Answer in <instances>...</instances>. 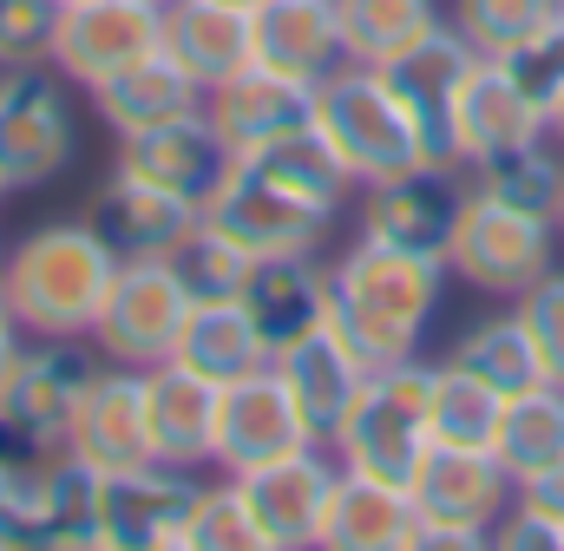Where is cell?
<instances>
[{"instance_id":"1","label":"cell","mask_w":564,"mask_h":551,"mask_svg":"<svg viewBox=\"0 0 564 551\" xmlns=\"http://www.w3.org/2000/svg\"><path fill=\"white\" fill-rule=\"evenodd\" d=\"M440 295H446V257H414V250L355 237L328 263V328L368 368H394L421 355Z\"/></svg>"},{"instance_id":"2","label":"cell","mask_w":564,"mask_h":551,"mask_svg":"<svg viewBox=\"0 0 564 551\" xmlns=\"http://www.w3.org/2000/svg\"><path fill=\"white\" fill-rule=\"evenodd\" d=\"M119 276V250L86 224H33L0 257V295L26 322V335H93L106 289Z\"/></svg>"},{"instance_id":"3","label":"cell","mask_w":564,"mask_h":551,"mask_svg":"<svg viewBox=\"0 0 564 551\" xmlns=\"http://www.w3.org/2000/svg\"><path fill=\"white\" fill-rule=\"evenodd\" d=\"M315 132L328 138V151L341 158V171L361 184L375 177H394V171H414L426 164V144L414 112L394 99V86L381 79V66H335L322 86H315Z\"/></svg>"},{"instance_id":"4","label":"cell","mask_w":564,"mask_h":551,"mask_svg":"<svg viewBox=\"0 0 564 551\" xmlns=\"http://www.w3.org/2000/svg\"><path fill=\"white\" fill-rule=\"evenodd\" d=\"M426 375L433 361H394V368H368L355 408L341 420V433L328 440L335 466L341 473H368V479H388V486H414L426 446Z\"/></svg>"},{"instance_id":"5","label":"cell","mask_w":564,"mask_h":551,"mask_svg":"<svg viewBox=\"0 0 564 551\" xmlns=\"http://www.w3.org/2000/svg\"><path fill=\"white\" fill-rule=\"evenodd\" d=\"M552 270H558V224L466 184V204L446 237V276H459L466 289H479L492 302H519Z\"/></svg>"},{"instance_id":"6","label":"cell","mask_w":564,"mask_h":551,"mask_svg":"<svg viewBox=\"0 0 564 551\" xmlns=\"http://www.w3.org/2000/svg\"><path fill=\"white\" fill-rule=\"evenodd\" d=\"M512 473L492 446H426L421 473L408 486L414 499V551H479L492 545V526L512 506Z\"/></svg>"},{"instance_id":"7","label":"cell","mask_w":564,"mask_h":551,"mask_svg":"<svg viewBox=\"0 0 564 551\" xmlns=\"http://www.w3.org/2000/svg\"><path fill=\"white\" fill-rule=\"evenodd\" d=\"M191 309H197V295L177 270V257H119L106 309L93 322V348L126 368H158V361H171Z\"/></svg>"},{"instance_id":"8","label":"cell","mask_w":564,"mask_h":551,"mask_svg":"<svg viewBox=\"0 0 564 551\" xmlns=\"http://www.w3.org/2000/svg\"><path fill=\"white\" fill-rule=\"evenodd\" d=\"M79 158V119L53 66H0V177L40 191Z\"/></svg>"},{"instance_id":"9","label":"cell","mask_w":564,"mask_h":551,"mask_svg":"<svg viewBox=\"0 0 564 551\" xmlns=\"http://www.w3.org/2000/svg\"><path fill=\"white\" fill-rule=\"evenodd\" d=\"M99 368H106V355L93 348V335H33L0 388V420H13L26 440L59 453Z\"/></svg>"},{"instance_id":"10","label":"cell","mask_w":564,"mask_h":551,"mask_svg":"<svg viewBox=\"0 0 564 551\" xmlns=\"http://www.w3.org/2000/svg\"><path fill=\"white\" fill-rule=\"evenodd\" d=\"M479 66V53H473V40L440 13L433 26H426L414 46H401L388 66H381V79L394 86V99L414 112V126H421V144H426V164H453L459 171V158H453V99H459V86H466V73Z\"/></svg>"},{"instance_id":"11","label":"cell","mask_w":564,"mask_h":551,"mask_svg":"<svg viewBox=\"0 0 564 551\" xmlns=\"http://www.w3.org/2000/svg\"><path fill=\"white\" fill-rule=\"evenodd\" d=\"M164 40V7L151 0H66L59 7V33H53V73L79 93H93L106 73L132 66Z\"/></svg>"},{"instance_id":"12","label":"cell","mask_w":564,"mask_h":551,"mask_svg":"<svg viewBox=\"0 0 564 551\" xmlns=\"http://www.w3.org/2000/svg\"><path fill=\"white\" fill-rule=\"evenodd\" d=\"M204 224L224 230L230 244H243L250 257H276V250H315L335 217H322L315 204L289 197V191L270 184L250 158H230V171H224L217 191L204 197Z\"/></svg>"},{"instance_id":"13","label":"cell","mask_w":564,"mask_h":551,"mask_svg":"<svg viewBox=\"0 0 564 551\" xmlns=\"http://www.w3.org/2000/svg\"><path fill=\"white\" fill-rule=\"evenodd\" d=\"M459 204H466V184L453 164H414V171L375 177L361 184V237L414 257H446Z\"/></svg>"},{"instance_id":"14","label":"cell","mask_w":564,"mask_h":551,"mask_svg":"<svg viewBox=\"0 0 564 551\" xmlns=\"http://www.w3.org/2000/svg\"><path fill=\"white\" fill-rule=\"evenodd\" d=\"M335 453L328 446H295L270 466H250V473H230L243 486V506L257 519V539L263 551H308L322 532V506H328V486H335Z\"/></svg>"},{"instance_id":"15","label":"cell","mask_w":564,"mask_h":551,"mask_svg":"<svg viewBox=\"0 0 564 551\" xmlns=\"http://www.w3.org/2000/svg\"><path fill=\"white\" fill-rule=\"evenodd\" d=\"M295 446H322L308 440L302 413L289 401L276 368H257L230 388H217V440H210V466L217 473H250V466H270Z\"/></svg>"},{"instance_id":"16","label":"cell","mask_w":564,"mask_h":551,"mask_svg":"<svg viewBox=\"0 0 564 551\" xmlns=\"http://www.w3.org/2000/svg\"><path fill=\"white\" fill-rule=\"evenodd\" d=\"M197 486H204V473L171 466V460L106 473V512H99L106 519V551H177Z\"/></svg>"},{"instance_id":"17","label":"cell","mask_w":564,"mask_h":551,"mask_svg":"<svg viewBox=\"0 0 564 551\" xmlns=\"http://www.w3.org/2000/svg\"><path fill=\"white\" fill-rule=\"evenodd\" d=\"M250 328L263 335L270 361L282 348L308 342L315 328H328V263L315 250H276V257H257L243 289H237Z\"/></svg>"},{"instance_id":"18","label":"cell","mask_w":564,"mask_h":551,"mask_svg":"<svg viewBox=\"0 0 564 551\" xmlns=\"http://www.w3.org/2000/svg\"><path fill=\"white\" fill-rule=\"evenodd\" d=\"M86 224H93L119 257H177V250L197 237L204 204L171 197V191H158V184H144V177H132V171L112 164V177L99 184Z\"/></svg>"},{"instance_id":"19","label":"cell","mask_w":564,"mask_h":551,"mask_svg":"<svg viewBox=\"0 0 564 551\" xmlns=\"http://www.w3.org/2000/svg\"><path fill=\"white\" fill-rule=\"evenodd\" d=\"M112 164L132 171V177H144V184H158V191H171V197L204 204V197L217 191V177L230 171V144L217 138V126H210L204 112H184V119L126 132Z\"/></svg>"},{"instance_id":"20","label":"cell","mask_w":564,"mask_h":551,"mask_svg":"<svg viewBox=\"0 0 564 551\" xmlns=\"http://www.w3.org/2000/svg\"><path fill=\"white\" fill-rule=\"evenodd\" d=\"M204 119L217 126V138H224L230 158H237V151H257V144H270V138H282V132L315 126V86H302V79L270 73V66L250 60L243 73H230L224 86L204 93Z\"/></svg>"},{"instance_id":"21","label":"cell","mask_w":564,"mask_h":551,"mask_svg":"<svg viewBox=\"0 0 564 551\" xmlns=\"http://www.w3.org/2000/svg\"><path fill=\"white\" fill-rule=\"evenodd\" d=\"M66 453H79L99 473H126L151 460V420H144V368L106 361L99 381L86 388V401L73 413Z\"/></svg>"},{"instance_id":"22","label":"cell","mask_w":564,"mask_h":551,"mask_svg":"<svg viewBox=\"0 0 564 551\" xmlns=\"http://www.w3.org/2000/svg\"><path fill=\"white\" fill-rule=\"evenodd\" d=\"M525 138H545V112L519 93V79L499 60H479L466 73L459 99H453V158H459V171H473V164H486V158H499V151H512Z\"/></svg>"},{"instance_id":"23","label":"cell","mask_w":564,"mask_h":551,"mask_svg":"<svg viewBox=\"0 0 564 551\" xmlns=\"http://www.w3.org/2000/svg\"><path fill=\"white\" fill-rule=\"evenodd\" d=\"M270 368L282 375V388H289V401H295V413H302L308 440H322V446L341 433V420H348L361 381H368V361H361L335 328H315L308 342L282 348Z\"/></svg>"},{"instance_id":"24","label":"cell","mask_w":564,"mask_h":551,"mask_svg":"<svg viewBox=\"0 0 564 551\" xmlns=\"http://www.w3.org/2000/svg\"><path fill=\"white\" fill-rule=\"evenodd\" d=\"M250 46H257V66L289 73L302 86H322L335 66H348L335 0H257L250 7Z\"/></svg>"},{"instance_id":"25","label":"cell","mask_w":564,"mask_h":551,"mask_svg":"<svg viewBox=\"0 0 564 551\" xmlns=\"http://www.w3.org/2000/svg\"><path fill=\"white\" fill-rule=\"evenodd\" d=\"M93 112L112 138H126L144 132V126H164V119H184V112H204V86L164 46H151L132 66H119L93 86Z\"/></svg>"},{"instance_id":"26","label":"cell","mask_w":564,"mask_h":551,"mask_svg":"<svg viewBox=\"0 0 564 551\" xmlns=\"http://www.w3.org/2000/svg\"><path fill=\"white\" fill-rule=\"evenodd\" d=\"M315 545L322 551H414V499H408V486H388V479H368V473H335Z\"/></svg>"},{"instance_id":"27","label":"cell","mask_w":564,"mask_h":551,"mask_svg":"<svg viewBox=\"0 0 564 551\" xmlns=\"http://www.w3.org/2000/svg\"><path fill=\"white\" fill-rule=\"evenodd\" d=\"M144 420H151V460L171 466H210V440H217V388L177 361L144 368Z\"/></svg>"},{"instance_id":"28","label":"cell","mask_w":564,"mask_h":551,"mask_svg":"<svg viewBox=\"0 0 564 551\" xmlns=\"http://www.w3.org/2000/svg\"><path fill=\"white\" fill-rule=\"evenodd\" d=\"M158 46H164L204 93L224 86L230 73H243V66L257 60V46H250V13H243V7H224V0H171Z\"/></svg>"},{"instance_id":"29","label":"cell","mask_w":564,"mask_h":551,"mask_svg":"<svg viewBox=\"0 0 564 551\" xmlns=\"http://www.w3.org/2000/svg\"><path fill=\"white\" fill-rule=\"evenodd\" d=\"M171 361L191 368V375H204L210 388H230V381L270 368V348H263V335L250 328L243 302H237V295H217V302H197V309H191V322H184Z\"/></svg>"},{"instance_id":"30","label":"cell","mask_w":564,"mask_h":551,"mask_svg":"<svg viewBox=\"0 0 564 551\" xmlns=\"http://www.w3.org/2000/svg\"><path fill=\"white\" fill-rule=\"evenodd\" d=\"M446 361H459L466 375H479L492 395H525V388H545V355H539V342H532V328H525V315L506 302V309H492V315H479L453 348H446Z\"/></svg>"},{"instance_id":"31","label":"cell","mask_w":564,"mask_h":551,"mask_svg":"<svg viewBox=\"0 0 564 551\" xmlns=\"http://www.w3.org/2000/svg\"><path fill=\"white\" fill-rule=\"evenodd\" d=\"M237 158H250L270 184H282V191L302 197V204H315L322 217H335V210L355 197V177L341 171V158L328 151V138L315 132V126L282 132V138H270V144H257V151H237Z\"/></svg>"},{"instance_id":"32","label":"cell","mask_w":564,"mask_h":551,"mask_svg":"<svg viewBox=\"0 0 564 551\" xmlns=\"http://www.w3.org/2000/svg\"><path fill=\"white\" fill-rule=\"evenodd\" d=\"M99 512H106V473L59 446L46 460V551L106 545V519Z\"/></svg>"},{"instance_id":"33","label":"cell","mask_w":564,"mask_h":551,"mask_svg":"<svg viewBox=\"0 0 564 551\" xmlns=\"http://www.w3.org/2000/svg\"><path fill=\"white\" fill-rule=\"evenodd\" d=\"M499 413H506V395H492L459 361H433V375H426V433H433V446H492Z\"/></svg>"},{"instance_id":"34","label":"cell","mask_w":564,"mask_h":551,"mask_svg":"<svg viewBox=\"0 0 564 551\" xmlns=\"http://www.w3.org/2000/svg\"><path fill=\"white\" fill-rule=\"evenodd\" d=\"M466 184H473V191H486V197H499V204H519V210L552 217V210H558V191H564V144L552 132L525 138V144H512V151H499V158L473 164V171H466Z\"/></svg>"},{"instance_id":"35","label":"cell","mask_w":564,"mask_h":551,"mask_svg":"<svg viewBox=\"0 0 564 551\" xmlns=\"http://www.w3.org/2000/svg\"><path fill=\"white\" fill-rule=\"evenodd\" d=\"M492 453H499V466L512 473V486H519L525 473H539V466L564 460V388L558 381L525 388V395L506 401L499 433H492Z\"/></svg>"},{"instance_id":"36","label":"cell","mask_w":564,"mask_h":551,"mask_svg":"<svg viewBox=\"0 0 564 551\" xmlns=\"http://www.w3.org/2000/svg\"><path fill=\"white\" fill-rule=\"evenodd\" d=\"M335 20L355 66H388L440 20V0H335Z\"/></svg>"},{"instance_id":"37","label":"cell","mask_w":564,"mask_h":551,"mask_svg":"<svg viewBox=\"0 0 564 551\" xmlns=\"http://www.w3.org/2000/svg\"><path fill=\"white\" fill-rule=\"evenodd\" d=\"M446 20L473 40L479 60H506L519 40H532L545 20H558V0H453Z\"/></svg>"},{"instance_id":"38","label":"cell","mask_w":564,"mask_h":551,"mask_svg":"<svg viewBox=\"0 0 564 551\" xmlns=\"http://www.w3.org/2000/svg\"><path fill=\"white\" fill-rule=\"evenodd\" d=\"M177 551H263V539H257V519H250V506H243V486H237L230 473L197 486Z\"/></svg>"},{"instance_id":"39","label":"cell","mask_w":564,"mask_h":551,"mask_svg":"<svg viewBox=\"0 0 564 551\" xmlns=\"http://www.w3.org/2000/svg\"><path fill=\"white\" fill-rule=\"evenodd\" d=\"M46 460H0V545H46Z\"/></svg>"},{"instance_id":"40","label":"cell","mask_w":564,"mask_h":551,"mask_svg":"<svg viewBox=\"0 0 564 551\" xmlns=\"http://www.w3.org/2000/svg\"><path fill=\"white\" fill-rule=\"evenodd\" d=\"M250 250L243 244H230L224 230H210V224H197V237L177 250V270L191 282V295L197 302H217V295H237L243 289V276H250Z\"/></svg>"},{"instance_id":"41","label":"cell","mask_w":564,"mask_h":551,"mask_svg":"<svg viewBox=\"0 0 564 551\" xmlns=\"http://www.w3.org/2000/svg\"><path fill=\"white\" fill-rule=\"evenodd\" d=\"M499 66L519 79V93H525L539 112H552V106L564 99V13L558 20H545L532 40H519Z\"/></svg>"},{"instance_id":"42","label":"cell","mask_w":564,"mask_h":551,"mask_svg":"<svg viewBox=\"0 0 564 551\" xmlns=\"http://www.w3.org/2000/svg\"><path fill=\"white\" fill-rule=\"evenodd\" d=\"M59 33V0H0V66H46Z\"/></svg>"},{"instance_id":"43","label":"cell","mask_w":564,"mask_h":551,"mask_svg":"<svg viewBox=\"0 0 564 551\" xmlns=\"http://www.w3.org/2000/svg\"><path fill=\"white\" fill-rule=\"evenodd\" d=\"M512 309L525 315V328H532V342H539V355H545V381L564 388V270L539 276Z\"/></svg>"},{"instance_id":"44","label":"cell","mask_w":564,"mask_h":551,"mask_svg":"<svg viewBox=\"0 0 564 551\" xmlns=\"http://www.w3.org/2000/svg\"><path fill=\"white\" fill-rule=\"evenodd\" d=\"M492 545L506 551H564V526H552L545 512H532V506H506V519L492 526Z\"/></svg>"},{"instance_id":"45","label":"cell","mask_w":564,"mask_h":551,"mask_svg":"<svg viewBox=\"0 0 564 551\" xmlns=\"http://www.w3.org/2000/svg\"><path fill=\"white\" fill-rule=\"evenodd\" d=\"M512 499H519V506H532V512H545L552 526H564V460L539 466V473H525Z\"/></svg>"},{"instance_id":"46","label":"cell","mask_w":564,"mask_h":551,"mask_svg":"<svg viewBox=\"0 0 564 551\" xmlns=\"http://www.w3.org/2000/svg\"><path fill=\"white\" fill-rule=\"evenodd\" d=\"M33 335H26V322L13 315V302L0 295V388H7V375H13V361H20V348H26Z\"/></svg>"},{"instance_id":"47","label":"cell","mask_w":564,"mask_h":551,"mask_svg":"<svg viewBox=\"0 0 564 551\" xmlns=\"http://www.w3.org/2000/svg\"><path fill=\"white\" fill-rule=\"evenodd\" d=\"M545 132H552V138H558V144H564V99H558V106H552V112H545Z\"/></svg>"},{"instance_id":"48","label":"cell","mask_w":564,"mask_h":551,"mask_svg":"<svg viewBox=\"0 0 564 551\" xmlns=\"http://www.w3.org/2000/svg\"><path fill=\"white\" fill-rule=\"evenodd\" d=\"M552 224H558V244H564V191H558V210H552Z\"/></svg>"},{"instance_id":"49","label":"cell","mask_w":564,"mask_h":551,"mask_svg":"<svg viewBox=\"0 0 564 551\" xmlns=\"http://www.w3.org/2000/svg\"><path fill=\"white\" fill-rule=\"evenodd\" d=\"M224 7H243V13H250V7H257V0H224Z\"/></svg>"},{"instance_id":"50","label":"cell","mask_w":564,"mask_h":551,"mask_svg":"<svg viewBox=\"0 0 564 551\" xmlns=\"http://www.w3.org/2000/svg\"><path fill=\"white\" fill-rule=\"evenodd\" d=\"M151 7H171V0H151Z\"/></svg>"},{"instance_id":"51","label":"cell","mask_w":564,"mask_h":551,"mask_svg":"<svg viewBox=\"0 0 564 551\" xmlns=\"http://www.w3.org/2000/svg\"><path fill=\"white\" fill-rule=\"evenodd\" d=\"M0 197H7V177H0Z\"/></svg>"},{"instance_id":"52","label":"cell","mask_w":564,"mask_h":551,"mask_svg":"<svg viewBox=\"0 0 564 551\" xmlns=\"http://www.w3.org/2000/svg\"><path fill=\"white\" fill-rule=\"evenodd\" d=\"M558 13H564V0H558Z\"/></svg>"},{"instance_id":"53","label":"cell","mask_w":564,"mask_h":551,"mask_svg":"<svg viewBox=\"0 0 564 551\" xmlns=\"http://www.w3.org/2000/svg\"><path fill=\"white\" fill-rule=\"evenodd\" d=\"M0 257H7V250H0Z\"/></svg>"},{"instance_id":"54","label":"cell","mask_w":564,"mask_h":551,"mask_svg":"<svg viewBox=\"0 0 564 551\" xmlns=\"http://www.w3.org/2000/svg\"><path fill=\"white\" fill-rule=\"evenodd\" d=\"M59 7H66V0H59Z\"/></svg>"}]
</instances>
